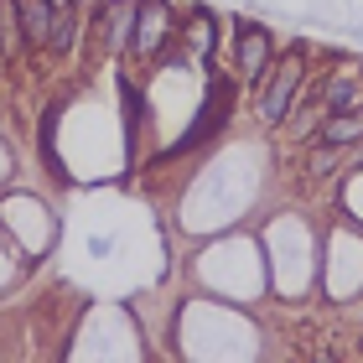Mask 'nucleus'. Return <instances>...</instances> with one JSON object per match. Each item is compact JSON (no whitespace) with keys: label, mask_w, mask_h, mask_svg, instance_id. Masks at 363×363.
<instances>
[{"label":"nucleus","mask_w":363,"mask_h":363,"mask_svg":"<svg viewBox=\"0 0 363 363\" xmlns=\"http://www.w3.org/2000/svg\"><path fill=\"white\" fill-rule=\"evenodd\" d=\"M301 84H306V47H296V52L275 57L270 73L255 84V109H259V120H265V125H286V114H291V104H296V94H301Z\"/></svg>","instance_id":"1"},{"label":"nucleus","mask_w":363,"mask_h":363,"mask_svg":"<svg viewBox=\"0 0 363 363\" xmlns=\"http://www.w3.org/2000/svg\"><path fill=\"white\" fill-rule=\"evenodd\" d=\"M177 26V11L167 0H135V16H130V31H125V52L135 62H156L161 47H167Z\"/></svg>","instance_id":"2"},{"label":"nucleus","mask_w":363,"mask_h":363,"mask_svg":"<svg viewBox=\"0 0 363 363\" xmlns=\"http://www.w3.org/2000/svg\"><path fill=\"white\" fill-rule=\"evenodd\" d=\"M234 62H239V78H244V84H259V78L270 73V62H275V37H270L265 26H255V21H239Z\"/></svg>","instance_id":"3"},{"label":"nucleus","mask_w":363,"mask_h":363,"mask_svg":"<svg viewBox=\"0 0 363 363\" xmlns=\"http://www.w3.org/2000/svg\"><path fill=\"white\" fill-rule=\"evenodd\" d=\"M16 11H21V37H26V52L47 47V37H52V16H57V0H16Z\"/></svg>","instance_id":"4"},{"label":"nucleus","mask_w":363,"mask_h":363,"mask_svg":"<svg viewBox=\"0 0 363 363\" xmlns=\"http://www.w3.org/2000/svg\"><path fill=\"white\" fill-rule=\"evenodd\" d=\"M78 26H84V0H62L57 16H52V37H47V52L68 57L78 47Z\"/></svg>","instance_id":"5"},{"label":"nucleus","mask_w":363,"mask_h":363,"mask_svg":"<svg viewBox=\"0 0 363 363\" xmlns=\"http://www.w3.org/2000/svg\"><path fill=\"white\" fill-rule=\"evenodd\" d=\"M322 145H333V151H348V145L363 140V109H342V114H327L322 130H317Z\"/></svg>","instance_id":"6"},{"label":"nucleus","mask_w":363,"mask_h":363,"mask_svg":"<svg viewBox=\"0 0 363 363\" xmlns=\"http://www.w3.org/2000/svg\"><path fill=\"white\" fill-rule=\"evenodd\" d=\"M358 99H363V68H358V73H333V78L322 84V109H327V114L358 109Z\"/></svg>","instance_id":"7"},{"label":"nucleus","mask_w":363,"mask_h":363,"mask_svg":"<svg viewBox=\"0 0 363 363\" xmlns=\"http://www.w3.org/2000/svg\"><path fill=\"white\" fill-rule=\"evenodd\" d=\"M182 37L192 42L197 57H213V37H218V16H213L208 6H192L187 16H182Z\"/></svg>","instance_id":"8"},{"label":"nucleus","mask_w":363,"mask_h":363,"mask_svg":"<svg viewBox=\"0 0 363 363\" xmlns=\"http://www.w3.org/2000/svg\"><path fill=\"white\" fill-rule=\"evenodd\" d=\"M26 37H21V11L16 0H0V57H21Z\"/></svg>","instance_id":"9"}]
</instances>
